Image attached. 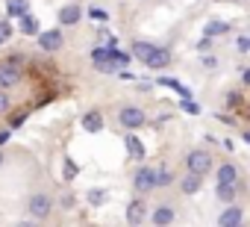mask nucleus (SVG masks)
Returning <instances> with one entry per match:
<instances>
[{
  "mask_svg": "<svg viewBox=\"0 0 250 227\" xmlns=\"http://www.w3.org/2000/svg\"><path fill=\"white\" fill-rule=\"evenodd\" d=\"M238 50H241V53H247V50H250V39H247V36H241V39H238Z\"/></svg>",
  "mask_w": 250,
  "mask_h": 227,
  "instance_id": "obj_31",
  "label": "nucleus"
},
{
  "mask_svg": "<svg viewBox=\"0 0 250 227\" xmlns=\"http://www.w3.org/2000/svg\"><path fill=\"white\" fill-rule=\"evenodd\" d=\"M85 201H88L91 206H103V204L109 201V192H106V189H88V192H85Z\"/></svg>",
  "mask_w": 250,
  "mask_h": 227,
  "instance_id": "obj_20",
  "label": "nucleus"
},
{
  "mask_svg": "<svg viewBox=\"0 0 250 227\" xmlns=\"http://www.w3.org/2000/svg\"><path fill=\"white\" fill-rule=\"evenodd\" d=\"M9 109H12V97H9L6 89H0V115H6Z\"/></svg>",
  "mask_w": 250,
  "mask_h": 227,
  "instance_id": "obj_26",
  "label": "nucleus"
},
{
  "mask_svg": "<svg viewBox=\"0 0 250 227\" xmlns=\"http://www.w3.org/2000/svg\"><path fill=\"white\" fill-rule=\"evenodd\" d=\"M186 171H191V174H209L212 171V154L209 151H203V148H194V151H188L186 154Z\"/></svg>",
  "mask_w": 250,
  "mask_h": 227,
  "instance_id": "obj_5",
  "label": "nucleus"
},
{
  "mask_svg": "<svg viewBox=\"0 0 250 227\" xmlns=\"http://www.w3.org/2000/svg\"><path fill=\"white\" fill-rule=\"evenodd\" d=\"M3 162H6V154H3V148H0V168H3Z\"/></svg>",
  "mask_w": 250,
  "mask_h": 227,
  "instance_id": "obj_36",
  "label": "nucleus"
},
{
  "mask_svg": "<svg viewBox=\"0 0 250 227\" xmlns=\"http://www.w3.org/2000/svg\"><path fill=\"white\" fill-rule=\"evenodd\" d=\"M21 62H24L21 53H12V56H6L0 62V89L9 91V89H15L21 83Z\"/></svg>",
  "mask_w": 250,
  "mask_h": 227,
  "instance_id": "obj_2",
  "label": "nucleus"
},
{
  "mask_svg": "<svg viewBox=\"0 0 250 227\" xmlns=\"http://www.w3.org/2000/svg\"><path fill=\"white\" fill-rule=\"evenodd\" d=\"M124 145H127V154H130V159H145V145H142V139H136L133 133L124 139Z\"/></svg>",
  "mask_w": 250,
  "mask_h": 227,
  "instance_id": "obj_17",
  "label": "nucleus"
},
{
  "mask_svg": "<svg viewBox=\"0 0 250 227\" xmlns=\"http://www.w3.org/2000/svg\"><path fill=\"white\" fill-rule=\"evenodd\" d=\"M74 204H77V198H74V192H65V195H62V206H65V209H71Z\"/></svg>",
  "mask_w": 250,
  "mask_h": 227,
  "instance_id": "obj_30",
  "label": "nucleus"
},
{
  "mask_svg": "<svg viewBox=\"0 0 250 227\" xmlns=\"http://www.w3.org/2000/svg\"><path fill=\"white\" fill-rule=\"evenodd\" d=\"M3 6H6V18H9V21H18L21 15H27V12H30V6H33V3H30V0H6Z\"/></svg>",
  "mask_w": 250,
  "mask_h": 227,
  "instance_id": "obj_15",
  "label": "nucleus"
},
{
  "mask_svg": "<svg viewBox=\"0 0 250 227\" xmlns=\"http://www.w3.org/2000/svg\"><path fill=\"white\" fill-rule=\"evenodd\" d=\"M174 180H177V177H174V171H171V168H165V165H162V168H156V189H165V186H171Z\"/></svg>",
  "mask_w": 250,
  "mask_h": 227,
  "instance_id": "obj_21",
  "label": "nucleus"
},
{
  "mask_svg": "<svg viewBox=\"0 0 250 227\" xmlns=\"http://www.w3.org/2000/svg\"><path fill=\"white\" fill-rule=\"evenodd\" d=\"M244 142H247V145H250V133H244Z\"/></svg>",
  "mask_w": 250,
  "mask_h": 227,
  "instance_id": "obj_37",
  "label": "nucleus"
},
{
  "mask_svg": "<svg viewBox=\"0 0 250 227\" xmlns=\"http://www.w3.org/2000/svg\"><path fill=\"white\" fill-rule=\"evenodd\" d=\"M203 33H206V39H218V36H224V33H229V24L227 21H206V27H203Z\"/></svg>",
  "mask_w": 250,
  "mask_h": 227,
  "instance_id": "obj_18",
  "label": "nucleus"
},
{
  "mask_svg": "<svg viewBox=\"0 0 250 227\" xmlns=\"http://www.w3.org/2000/svg\"><path fill=\"white\" fill-rule=\"evenodd\" d=\"M133 189H136V195H150L153 189H156V168H150V165H142L136 174H133Z\"/></svg>",
  "mask_w": 250,
  "mask_h": 227,
  "instance_id": "obj_6",
  "label": "nucleus"
},
{
  "mask_svg": "<svg viewBox=\"0 0 250 227\" xmlns=\"http://www.w3.org/2000/svg\"><path fill=\"white\" fill-rule=\"evenodd\" d=\"M147 215H150V212H147V204H145L142 195L127 204V224H130V227H142V224L147 221Z\"/></svg>",
  "mask_w": 250,
  "mask_h": 227,
  "instance_id": "obj_8",
  "label": "nucleus"
},
{
  "mask_svg": "<svg viewBox=\"0 0 250 227\" xmlns=\"http://www.w3.org/2000/svg\"><path fill=\"white\" fill-rule=\"evenodd\" d=\"M215 195L221 198V201H235V183H218V189H215Z\"/></svg>",
  "mask_w": 250,
  "mask_h": 227,
  "instance_id": "obj_22",
  "label": "nucleus"
},
{
  "mask_svg": "<svg viewBox=\"0 0 250 227\" xmlns=\"http://www.w3.org/2000/svg\"><path fill=\"white\" fill-rule=\"evenodd\" d=\"M145 65H147L150 71H162V68H168V65H171V53H168L165 47H159V45H156V47H153V53L145 59Z\"/></svg>",
  "mask_w": 250,
  "mask_h": 227,
  "instance_id": "obj_10",
  "label": "nucleus"
},
{
  "mask_svg": "<svg viewBox=\"0 0 250 227\" xmlns=\"http://www.w3.org/2000/svg\"><path fill=\"white\" fill-rule=\"evenodd\" d=\"M241 80H244V83H247V86H250V68H247V71H244V74H241Z\"/></svg>",
  "mask_w": 250,
  "mask_h": 227,
  "instance_id": "obj_35",
  "label": "nucleus"
},
{
  "mask_svg": "<svg viewBox=\"0 0 250 227\" xmlns=\"http://www.w3.org/2000/svg\"><path fill=\"white\" fill-rule=\"evenodd\" d=\"M83 21V6L80 3H65L56 12V27H77Z\"/></svg>",
  "mask_w": 250,
  "mask_h": 227,
  "instance_id": "obj_7",
  "label": "nucleus"
},
{
  "mask_svg": "<svg viewBox=\"0 0 250 227\" xmlns=\"http://www.w3.org/2000/svg\"><path fill=\"white\" fill-rule=\"evenodd\" d=\"M15 227H42V224H39V221H33V218L27 215V218H24V221H18Z\"/></svg>",
  "mask_w": 250,
  "mask_h": 227,
  "instance_id": "obj_33",
  "label": "nucleus"
},
{
  "mask_svg": "<svg viewBox=\"0 0 250 227\" xmlns=\"http://www.w3.org/2000/svg\"><path fill=\"white\" fill-rule=\"evenodd\" d=\"M77 174H80V165H77L71 157H65V162H62V177H65V180H74Z\"/></svg>",
  "mask_w": 250,
  "mask_h": 227,
  "instance_id": "obj_23",
  "label": "nucleus"
},
{
  "mask_svg": "<svg viewBox=\"0 0 250 227\" xmlns=\"http://www.w3.org/2000/svg\"><path fill=\"white\" fill-rule=\"evenodd\" d=\"M232 227H244V221H241V224H232Z\"/></svg>",
  "mask_w": 250,
  "mask_h": 227,
  "instance_id": "obj_38",
  "label": "nucleus"
},
{
  "mask_svg": "<svg viewBox=\"0 0 250 227\" xmlns=\"http://www.w3.org/2000/svg\"><path fill=\"white\" fill-rule=\"evenodd\" d=\"M200 186H203V177H200V174L186 171V174L180 177V192H183V195H197Z\"/></svg>",
  "mask_w": 250,
  "mask_h": 227,
  "instance_id": "obj_13",
  "label": "nucleus"
},
{
  "mask_svg": "<svg viewBox=\"0 0 250 227\" xmlns=\"http://www.w3.org/2000/svg\"><path fill=\"white\" fill-rule=\"evenodd\" d=\"M203 65H206V68H215V65H218V59H215V56H203Z\"/></svg>",
  "mask_w": 250,
  "mask_h": 227,
  "instance_id": "obj_34",
  "label": "nucleus"
},
{
  "mask_svg": "<svg viewBox=\"0 0 250 227\" xmlns=\"http://www.w3.org/2000/svg\"><path fill=\"white\" fill-rule=\"evenodd\" d=\"M80 124H83V130H85V133H100L106 121H103V112H100V109H88L85 115H83V121H80Z\"/></svg>",
  "mask_w": 250,
  "mask_h": 227,
  "instance_id": "obj_12",
  "label": "nucleus"
},
{
  "mask_svg": "<svg viewBox=\"0 0 250 227\" xmlns=\"http://www.w3.org/2000/svg\"><path fill=\"white\" fill-rule=\"evenodd\" d=\"M180 106H183V109L188 112V115H200V106H197V103H194L191 97H183V103H180Z\"/></svg>",
  "mask_w": 250,
  "mask_h": 227,
  "instance_id": "obj_27",
  "label": "nucleus"
},
{
  "mask_svg": "<svg viewBox=\"0 0 250 227\" xmlns=\"http://www.w3.org/2000/svg\"><path fill=\"white\" fill-rule=\"evenodd\" d=\"M244 221V212H241V206H227L221 215H218V227H232V224H241Z\"/></svg>",
  "mask_w": 250,
  "mask_h": 227,
  "instance_id": "obj_14",
  "label": "nucleus"
},
{
  "mask_svg": "<svg viewBox=\"0 0 250 227\" xmlns=\"http://www.w3.org/2000/svg\"><path fill=\"white\" fill-rule=\"evenodd\" d=\"M9 139H12V130H9V127H6V130H0V148H3Z\"/></svg>",
  "mask_w": 250,
  "mask_h": 227,
  "instance_id": "obj_32",
  "label": "nucleus"
},
{
  "mask_svg": "<svg viewBox=\"0 0 250 227\" xmlns=\"http://www.w3.org/2000/svg\"><path fill=\"white\" fill-rule=\"evenodd\" d=\"M36 45H39L42 53H59V50L65 47V33H62V27L42 30V33L36 36Z\"/></svg>",
  "mask_w": 250,
  "mask_h": 227,
  "instance_id": "obj_4",
  "label": "nucleus"
},
{
  "mask_svg": "<svg viewBox=\"0 0 250 227\" xmlns=\"http://www.w3.org/2000/svg\"><path fill=\"white\" fill-rule=\"evenodd\" d=\"M224 103H227V106L232 109V106H238V103H241V94H238V91H227V97H224Z\"/></svg>",
  "mask_w": 250,
  "mask_h": 227,
  "instance_id": "obj_29",
  "label": "nucleus"
},
{
  "mask_svg": "<svg viewBox=\"0 0 250 227\" xmlns=\"http://www.w3.org/2000/svg\"><path fill=\"white\" fill-rule=\"evenodd\" d=\"M88 15H91L94 21H109V12L100 9V6H88Z\"/></svg>",
  "mask_w": 250,
  "mask_h": 227,
  "instance_id": "obj_28",
  "label": "nucleus"
},
{
  "mask_svg": "<svg viewBox=\"0 0 250 227\" xmlns=\"http://www.w3.org/2000/svg\"><path fill=\"white\" fill-rule=\"evenodd\" d=\"M153 47H156L153 42H133V47H130V56H133V59H139V62H145V59L153 53Z\"/></svg>",
  "mask_w": 250,
  "mask_h": 227,
  "instance_id": "obj_16",
  "label": "nucleus"
},
{
  "mask_svg": "<svg viewBox=\"0 0 250 227\" xmlns=\"http://www.w3.org/2000/svg\"><path fill=\"white\" fill-rule=\"evenodd\" d=\"M27 115H30L27 109H21V112H15V115H9V130H18V127H24Z\"/></svg>",
  "mask_w": 250,
  "mask_h": 227,
  "instance_id": "obj_25",
  "label": "nucleus"
},
{
  "mask_svg": "<svg viewBox=\"0 0 250 227\" xmlns=\"http://www.w3.org/2000/svg\"><path fill=\"white\" fill-rule=\"evenodd\" d=\"M150 221H153V227H168V224H174V218H177V212H174V206H168V204H162V206H156L150 215H147Z\"/></svg>",
  "mask_w": 250,
  "mask_h": 227,
  "instance_id": "obj_11",
  "label": "nucleus"
},
{
  "mask_svg": "<svg viewBox=\"0 0 250 227\" xmlns=\"http://www.w3.org/2000/svg\"><path fill=\"white\" fill-rule=\"evenodd\" d=\"M218 183H238V168L232 162L218 165Z\"/></svg>",
  "mask_w": 250,
  "mask_h": 227,
  "instance_id": "obj_19",
  "label": "nucleus"
},
{
  "mask_svg": "<svg viewBox=\"0 0 250 227\" xmlns=\"http://www.w3.org/2000/svg\"><path fill=\"white\" fill-rule=\"evenodd\" d=\"M118 124H121L124 130H139V127L147 124V112H145L142 106L127 103V106H121V109H118Z\"/></svg>",
  "mask_w": 250,
  "mask_h": 227,
  "instance_id": "obj_3",
  "label": "nucleus"
},
{
  "mask_svg": "<svg viewBox=\"0 0 250 227\" xmlns=\"http://www.w3.org/2000/svg\"><path fill=\"white\" fill-rule=\"evenodd\" d=\"M27 215H30L33 221L44 224V221L53 215V195H50V192H44V189L33 192V195L27 198Z\"/></svg>",
  "mask_w": 250,
  "mask_h": 227,
  "instance_id": "obj_1",
  "label": "nucleus"
},
{
  "mask_svg": "<svg viewBox=\"0 0 250 227\" xmlns=\"http://www.w3.org/2000/svg\"><path fill=\"white\" fill-rule=\"evenodd\" d=\"M15 21H9V18H0V45H3L6 39H12V33H15V27H12Z\"/></svg>",
  "mask_w": 250,
  "mask_h": 227,
  "instance_id": "obj_24",
  "label": "nucleus"
},
{
  "mask_svg": "<svg viewBox=\"0 0 250 227\" xmlns=\"http://www.w3.org/2000/svg\"><path fill=\"white\" fill-rule=\"evenodd\" d=\"M15 30H18L21 36H33V39H36V36L42 33V21H39L33 12H27V15H21V18L15 21Z\"/></svg>",
  "mask_w": 250,
  "mask_h": 227,
  "instance_id": "obj_9",
  "label": "nucleus"
}]
</instances>
